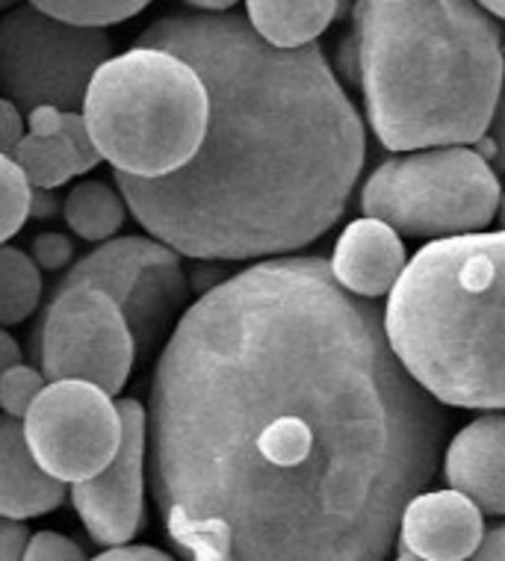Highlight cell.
<instances>
[{"label": "cell", "instance_id": "1", "mask_svg": "<svg viewBox=\"0 0 505 561\" xmlns=\"http://www.w3.org/2000/svg\"><path fill=\"white\" fill-rule=\"evenodd\" d=\"M444 437L381 308L325 257L278 254L210 287L165 340L148 479L186 559L379 561Z\"/></svg>", "mask_w": 505, "mask_h": 561}, {"label": "cell", "instance_id": "2", "mask_svg": "<svg viewBox=\"0 0 505 561\" xmlns=\"http://www.w3.org/2000/svg\"><path fill=\"white\" fill-rule=\"evenodd\" d=\"M137 45L184 57L210 95L205 142L190 163L154 181L113 169L151 237L193 261H263L341 222L367 130L317 42L275 48L228 10L160 19Z\"/></svg>", "mask_w": 505, "mask_h": 561}, {"label": "cell", "instance_id": "3", "mask_svg": "<svg viewBox=\"0 0 505 561\" xmlns=\"http://www.w3.org/2000/svg\"><path fill=\"white\" fill-rule=\"evenodd\" d=\"M352 54L367 122L390 151L470 146L491 130L505 48L477 0H355Z\"/></svg>", "mask_w": 505, "mask_h": 561}, {"label": "cell", "instance_id": "4", "mask_svg": "<svg viewBox=\"0 0 505 561\" xmlns=\"http://www.w3.org/2000/svg\"><path fill=\"white\" fill-rule=\"evenodd\" d=\"M381 313L390 348L428 397L505 411V228L426 242Z\"/></svg>", "mask_w": 505, "mask_h": 561}, {"label": "cell", "instance_id": "5", "mask_svg": "<svg viewBox=\"0 0 505 561\" xmlns=\"http://www.w3.org/2000/svg\"><path fill=\"white\" fill-rule=\"evenodd\" d=\"M80 110L92 142L116 172L154 181L202 148L210 95L184 57L137 45L97 68Z\"/></svg>", "mask_w": 505, "mask_h": 561}, {"label": "cell", "instance_id": "6", "mask_svg": "<svg viewBox=\"0 0 505 561\" xmlns=\"http://www.w3.org/2000/svg\"><path fill=\"white\" fill-rule=\"evenodd\" d=\"M503 190L485 157L464 146L405 151L385 160L360 190V210L405 237L485 231L500 214Z\"/></svg>", "mask_w": 505, "mask_h": 561}, {"label": "cell", "instance_id": "7", "mask_svg": "<svg viewBox=\"0 0 505 561\" xmlns=\"http://www.w3.org/2000/svg\"><path fill=\"white\" fill-rule=\"evenodd\" d=\"M113 57L107 30L15 3L0 15V95L24 113L42 104L80 110L95 71Z\"/></svg>", "mask_w": 505, "mask_h": 561}, {"label": "cell", "instance_id": "8", "mask_svg": "<svg viewBox=\"0 0 505 561\" xmlns=\"http://www.w3.org/2000/svg\"><path fill=\"white\" fill-rule=\"evenodd\" d=\"M33 355L48 381L87 378L118 397L137 360V343L118 301L101 287L78 284L54 293Z\"/></svg>", "mask_w": 505, "mask_h": 561}, {"label": "cell", "instance_id": "9", "mask_svg": "<svg viewBox=\"0 0 505 561\" xmlns=\"http://www.w3.org/2000/svg\"><path fill=\"white\" fill-rule=\"evenodd\" d=\"M125 435L113 393L87 378L48 381L24 416V437L45 470L66 484L97 476Z\"/></svg>", "mask_w": 505, "mask_h": 561}, {"label": "cell", "instance_id": "10", "mask_svg": "<svg viewBox=\"0 0 505 561\" xmlns=\"http://www.w3.org/2000/svg\"><path fill=\"white\" fill-rule=\"evenodd\" d=\"M125 435L116 458L97 476L71 484V505L101 547L134 541L146 526L148 411L137 399H118Z\"/></svg>", "mask_w": 505, "mask_h": 561}, {"label": "cell", "instance_id": "11", "mask_svg": "<svg viewBox=\"0 0 505 561\" xmlns=\"http://www.w3.org/2000/svg\"><path fill=\"white\" fill-rule=\"evenodd\" d=\"M485 538V514L456 488L417 491L411 496L397 526V556L420 561L477 559Z\"/></svg>", "mask_w": 505, "mask_h": 561}, {"label": "cell", "instance_id": "12", "mask_svg": "<svg viewBox=\"0 0 505 561\" xmlns=\"http://www.w3.org/2000/svg\"><path fill=\"white\" fill-rule=\"evenodd\" d=\"M409 263L402 233L379 216H360L343 228L329 257L331 275L358 299H381Z\"/></svg>", "mask_w": 505, "mask_h": 561}, {"label": "cell", "instance_id": "13", "mask_svg": "<svg viewBox=\"0 0 505 561\" xmlns=\"http://www.w3.org/2000/svg\"><path fill=\"white\" fill-rule=\"evenodd\" d=\"M444 479L487 517H505V414L467 423L444 449Z\"/></svg>", "mask_w": 505, "mask_h": 561}, {"label": "cell", "instance_id": "14", "mask_svg": "<svg viewBox=\"0 0 505 561\" xmlns=\"http://www.w3.org/2000/svg\"><path fill=\"white\" fill-rule=\"evenodd\" d=\"M186 299H190V278L177 252L146 263L137 272L125 301L118 305L137 343V358H148L163 343V337H169L172 325H177V320L184 317Z\"/></svg>", "mask_w": 505, "mask_h": 561}, {"label": "cell", "instance_id": "15", "mask_svg": "<svg viewBox=\"0 0 505 561\" xmlns=\"http://www.w3.org/2000/svg\"><path fill=\"white\" fill-rule=\"evenodd\" d=\"M66 503V482H59L36 461L24 437V420L0 411V514L42 517Z\"/></svg>", "mask_w": 505, "mask_h": 561}, {"label": "cell", "instance_id": "16", "mask_svg": "<svg viewBox=\"0 0 505 561\" xmlns=\"http://www.w3.org/2000/svg\"><path fill=\"white\" fill-rule=\"evenodd\" d=\"M175 249L165 245L157 237H110V240L97 242L95 252H89L80 263H74L69 275L59 280L57 290L62 287H78V284H92L107 290L113 299L122 305L130 290V284L137 278V272L151 261H160L165 254H172Z\"/></svg>", "mask_w": 505, "mask_h": 561}, {"label": "cell", "instance_id": "17", "mask_svg": "<svg viewBox=\"0 0 505 561\" xmlns=\"http://www.w3.org/2000/svg\"><path fill=\"white\" fill-rule=\"evenodd\" d=\"M341 0H245V19L275 48L311 45L331 27Z\"/></svg>", "mask_w": 505, "mask_h": 561}, {"label": "cell", "instance_id": "18", "mask_svg": "<svg viewBox=\"0 0 505 561\" xmlns=\"http://www.w3.org/2000/svg\"><path fill=\"white\" fill-rule=\"evenodd\" d=\"M127 198L104 181H83L62 204V219L87 242H104L122 231L127 219Z\"/></svg>", "mask_w": 505, "mask_h": 561}, {"label": "cell", "instance_id": "19", "mask_svg": "<svg viewBox=\"0 0 505 561\" xmlns=\"http://www.w3.org/2000/svg\"><path fill=\"white\" fill-rule=\"evenodd\" d=\"M12 157L21 165V172L27 174L30 186L36 190H59L62 184H69L71 178L83 174L80 154L62 134H24Z\"/></svg>", "mask_w": 505, "mask_h": 561}, {"label": "cell", "instance_id": "20", "mask_svg": "<svg viewBox=\"0 0 505 561\" xmlns=\"http://www.w3.org/2000/svg\"><path fill=\"white\" fill-rule=\"evenodd\" d=\"M42 270L27 252L0 245V329L30 320L42 301Z\"/></svg>", "mask_w": 505, "mask_h": 561}, {"label": "cell", "instance_id": "21", "mask_svg": "<svg viewBox=\"0 0 505 561\" xmlns=\"http://www.w3.org/2000/svg\"><path fill=\"white\" fill-rule=\"evenodd\" d=\"M30 3L57 19L110 27V24L139 15L151 0H30Z\"/></svg>", "mask_w": 505, "mask_h": 561}, {"label": "cell", "instance_id": "22", "mask_svg": "<svg viewBox=\"0 0 505 561\" xmlns=\"http://www.w3.org/2000/svg\"><path fill=\"white\" fill-rule=\"evenodd\" d=\"M30 186L27 174L21 172L15 157L0 151V245L10 242L30 219Z\"/></svg>", "mask_w": 505, "mask_h": 561}, {"label": "cell", "instance_id": "23", "mask_svg": "<svg viewBox=\"0 0 505 561\" xmlns=\"http://www.w3.org/2000/svg\"><path fill=\"white\" fill-rule=\"evenodd\" d=\"M45 385H48L45 373L21 360L0 376V411L15 420H24Z\"/></svg>", "mask_w": 505, "mask_h": 561}, {"label": "cell", "instance_id": "24", "mask_svg": "<svg viewBox=\"0 0 505 561\" xmlns=\"http://www.w3.org/2000/svg\"><path fill=\"white\" fill-rule=\"evenodd\" d=\"M30 257L39 263V270L59 272L74 261V242L59 231H45L33 237V252Z\"/></svg>", "mask_w": 505, "mask_h": 561}, {"label": "cell", "instance_id": "25", "mask_svg": "<svg viewBox=\"0 0 505 561\" xmlns=\"http://www.w3.org/2000/svg\"><path fill=\"white\" fill-rule=\"evenodd\" d=\"M27 561H83V550L78 541H71L59 533H36L30 535L27 550H24Z\"/></svg>", "mask_w": 505, "mask_h": 561}, {"label": "cell", "instance_id": "26", "mask_svg": "<svg viewBox=\"0 0 505 561\" xmlns=\"http://www.w3.org/2000/svg\"><path fill=\"white\" fill-rule=\"evenodd\" d=\"M59 134L69 139L74 151L80 154V163H83V174L92 172L104 157L97 151V146L92 142V134H89L87 118H83V110H62V127Z\"/></svg>", "mask_w": 505, "mask_h": 561}, {"label": "cell", "instance_id": "27", "mask_svg": "<svg viewBox=\"0 0 505 561\" xmlns=\"http://www.w3.org/2000/svg\"><path fill=\"white\" fill-rule=\"evenodd\" d=\"M24 134H27V113L15 101L0 95V151L12 154Z\"/></svg>", "mask_w": 505, "mask_h": 561}, {"label": "cell", "instance_id": "28", "mask_svg": "<svg viewBox=\"0 0 505 561\" xmlns=\"http://www.w3.org/2000/svg\"><path fill=\"white\" fill-rule=\"evenodd\" d=\"M27 541V523L19 520V517H3V514H0V561L24 559Z\"/></svg>", "mask_w": 505, "mask_h": 561}, {"label": "cell", "instance_id": "29", "mask_svg": "<svg viewBox=\"0 0 505 561\" xmlns=\"http://www.w3.org/2000/svg\"><path fill=\"white\" fill-rule=\"evenodd\" d=\"M101 561H169L172 556L163 550H157L151 543H116L97 556Z\"/></svg>", "mask_w": 505, "mask_h": 561}, {"label": "cell", "instance_id": "30", "mask_svg": "<svg viewBox=\"0 0 505 561\" xmlns=\"http://www.w3.org/2000/svg\"><path fill=\"white\" fill-rule=\"evenodd\" d=\"M62 127V110L54 104H42L27 113V134L36 136H54Z\"/></svg>", "mask_w": 505, "mask_h": 561}, {"label": "cell", "instance_id": "31", "mask_svg": "<svg viewBox=\"0 0 505 561\" xmlns=\"http://www.w3.org/2000/svg\"><path fill=\"white\" fill-rule=\"evenodd\" d=\"M479 561H505V523L494 526L491 533H485L482 547L477 550Z\"/></svg>", "mask_w": 505, "mask_h": 561}, {"label": "cell", "instance_id": "32", "mask_svg": "<svg viewBox=\"0 0 505 561\" xmlns=\"http://www.w3.org/2000/svg\"><path fill=\"white\" fill-rule=\"evenodd\" d=\"M57 195L54 190H36L33 186V195H30V219H50L57 216Z\"/></svg>", "mask_w": 505, "mask_h": 561}, {"label": "cell", "instance_id": "33", "mask_svg": "<svg viewBox=\"0 0 505 561\" xmlns=\"http://www.w3.org/2000/svg\"><path fill=\"white\" fill-rule=\"evenodd\" d=\"M491 130H494L496 154L503 157V163H505V78H503V89H500V98H496V110H494V118H491Z\"/></svg>", "mask_w": 505, "mask_h": 561}, {"label": "cell", "instance_id": "34", "mask_svg": "<svg viewBox=\"0 0 505 561\" xmlns=\"http://www.w3.org/2000/svg\"><path fill=\"white\" fill-rule=\"evenodd\" d=\"M15 364H21V346L12 334H7V329H0V376Z\"/></svg>", "mask_w": 505, "mask_h": 561}, {"label": "cell", "instance_id": "35", "mask_svg": "<svg viewBox=\"0 0 505 561\" xmlns=\"http://www.w3.org/2000/svg\"><path fill=\"white\" fill-rule=\"evenodd\" d=\"M186 7H195V10L202 12H228L233 10L240 0H184Z\"/></svg>", "mask_w": 505, "mask_h": 561}, {"label": "cell", "instance_id": "36", "mask_svg": "<svg viewBox=\"0 0 505 561\" xmlns=\"http://www.w3.org/2000/svg\"><path fill=\"white\" fill-rule=\"evenodd\" d=\"M477 3L479 7H485V10L491 12L494 19L505 21V0H477Z\"/></svg>", "mask_w": 505, "mask_h": 561}, {"label": "cell", "instance_id": "37", "mask_svg": "<svg viewBox=\"0 0 505 561\" xmlns=\"http://www.w3.org/2000/svg\"><path fill=\"white\" fill-rule=\"evenodd\" d=\"M15 3H21V0H0V12L12 10V7H15Z\"/></svg>", "mask_w": 505, "mask_h": 561}, {"label": "cell", "instance_id": "38", "mask_svg": "<svg viewBox=\"0 0 505 561\" xmlns=\"http://www.w3.org/2000/svg\"><path fill=\"white\" fill-rule=\"evenodd\" d=\"M500 222H503L505 228V193H503V202H500Z\"/></svg>", "mask_w": 505, "mask_h": 561}]
</instances>
